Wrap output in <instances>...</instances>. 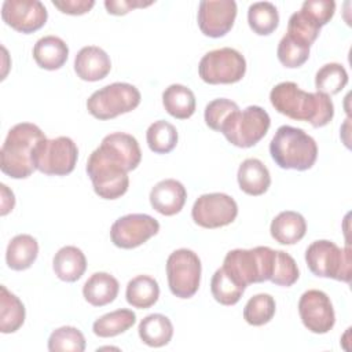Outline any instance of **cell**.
<instances>
[{
  "mask_svg": "<svg viewBox=\"0 0 352 352\" xmlns=\"http://www.w3.org/2000/svg\"><path fill=\"white\" fill-rule=\"evenodd\" d=\"M319 33H320V26L315 21H312L308 15H305L301 10L292 14V16L289 18L286 34L292 36L293 38L311 47L318 38Z\"/></svg>",
  "mask_w": 352,
  "mask_h": 352,
  "instance_id": "obj_37",
  "label": "cell"
},
{
  "mask_svg": "<svg viewBox=\"0 0 352 352\" xmlns=\"http://www.w3.org/2000/svg\"><path fill=\"white\" fill-rule=\"evenodd\" d=\"M162 104L168 114L177 120H187L195 113V95L182 84H172L162 92Z\"/></svg>",
  "mask_w": 352,
  "mask_h": 352,
  "instance_id": "obj_26",
  "label": "cell"
},
{
  "mask_svg": "<svg viewBox=\"0 0 352 352\" xmlns=\"http://www.w3.org/2000/svg\"><path fill=\"white\" fill-rule=\"evenodd\" d=\"M140 161L142 151L136 138L125 132H113L91 153L85 170L96 195L117 199L128 191V172L136 169Z\"/></svg>",
  "mask_w": 352,
  "mask_h": 352,
  "instance_id": "obj_1",
  "label": "cell"
},
{
  "mask_svg": "<svg viewBox=\"0 0 352 352\" xmlns=\"http://www.w3.org/2000/svg\"><path fill=\"white\" fill-rule=\"evenodd\" d=\"M270 232L278 243L294 245L304 238L307 232V221L298 212L283 210L271 221Z\"/></svg>",
  "mask_w": 352,
  "mask_h": 352,
  "instance_id": "obj_20",
  "label": "cell"
},
{
  "mask_svg": "<svg viewBox=\"0 0 352 352\" xmlns=\"http://www.w3.org/2000/svg\"><path fill=\"white\" fill-rule=\"evenodd\" d=\"M248 23L258 36L274 33L279 25V14L276 7L270 1H257L249 6Z\"/></svg>",
  "mask_w": 352,
  "mask_h": 352,
  "instance_id": "obj_30",
  "label": "cell"
},
{
  "mask_svg": "<svg viewBox=\"0 0 352 352\" xmlns=\"http://www.w3.org/2000/svg\"><path fill=\"white\" fill-rule=\"evenodd\" d=\"M111 70L110 56L96 45L82 47L74 58V72L84 81L103 80Z\"/></svg>",
  "mask_w": 352,
  "mask_h": 352,
  "instance_id": "obj_18",
  "label": "cell"
},
{
  "mask_svg": "<svg viewBox=\"0 0 352 352\" xmlns=\"http://www.w3.org/2000/svg\"><path fill=\"white\" fill-rule=\"evenodd\" d=\"M275 250L268 246L230 250L223 261V268L242 286L263 283L271 279Z\"/></svg>",
  "mask_w": 352,
  "mask_h": 352,
  "instance_id": "obj_5",
  "label": "cell"
},
{
  "mask_svg": "<svg viewBox=\"0 0 352 352\" xmlns=\"http://www.w3.org/2000/svg\"><path fill=\"white\" fill-rule=\"evenodd\" d=\"M160 231V223L146 213H131L117 219L110 228V238L114 246L135 249Z\"/></svg>",
  "mask_w": 352,
  "mask_h": 352,
  "instance_id": "obj_13",
  "label": "cell"
},
{
  "mask_svg": "<svg viewBox=\"0 0 352 352\" xmlns=\"http://www.w3.org/2000/svg\"><path fill=\"white\" fill-rule=\"evenodd\" d=\"M274 109L296 121H307L314 128L327 125L334 117V104L329 95L305 92L293 81L276 84L270 92Z\"/></svg>",
  "mask_w": 352,
  "mask_h": 352,
  "instance_id": "obj_2",
  "label": "cell"
},
{
  "mask_svg": "<svg viewBox=\"0 0 352 352\" xmlns=\"http://www.w3.org/2000/svg\"><path fill=\"white\" fill-rule=\"evenodd\" d=\"M26 311L22 301L4 285L0 286V331L15 333L25 322Z\"/></svg>",
  "mask_w": 352,
  "mask_h": 352,
  "instance_id": "obj_28",
  "label": "cell"
},
{
  "mask_svg": "<svg viewBox=\"0 0 352 352\" xmlns=\"http://www.w3.org/2000/svg\"><path fill=\"white\" fill-rule=\"evenodd\" d=\"M305 263L315 276L331 278L345 283L351 280L349 246L341 249L327 239L315 241L305 250Z\"/></svg>",
  "mask_w": 352,
  "mask_h": 352,
  "instance_id": "obj_6",
  "label": "cell"
},
{
  "mask_svg": "<svg viewBox=\"0 0 352 352\" xmlns=\"http://www.w3.org/2000/svg\"><path fill=\"white\" fill-rule=\"evenodd\" d=\"M298 276L300 272L296 260L283 250H275L274 268L270 280L278 286L290 287L297 282Z\"/></svg>",
  "mask_w": 352,
  "mask_h": 352,
  "instance_id": "obj_38",
  "label": "cell"
},
{
  "mask_svg": "<svg viewBox=\"0 0 352 352\" xmlns=\"http://www.w3.org/2000/svg\"><path fill=\"white\" fill-rule=\"evenodd\" d=\"M148 198L155 212L164 216H173L183 209L187 199V191L179 180L165 179L151 188Z\"/></svg>",
  "mask_w": 352,
  "mask_h": 352,
  "instance_id": "obj_17",
  "label": "cell"
},
{
  "mask_svg": "<svg viewBox=\"0 0 352 352\" xmlns=\"http://www.w3.org/2000/svg\"><path fill=\"white\" fill-rule=\"evenodd\" d=\"M1 18L14 30L30 34L45 25L48 11L38 0H6L1 7Z\"/></svg>",
  "mask_w": 352,
  "mask_h": 352,
  "instance_id": "obj_15",
  "label": "cell"
},
{
  "mask_svg": "<svg viewBox=\"0 0 352 352\" xmlns=\"http://www.w3.org/2000/svg\"><path fill=\"white\" fill-rule=\"evenodd\" d=\"M120 283L107 272L92 274L82 286V296L87 302L94 307H103L116 300L118 296Z\"/></svg>",
  "mask_w": 352,
  "mask_h": 352,
  "instance_id": "obj_23",
  "label": "cell"
},
{
  "mask_svg": "<svg viewBox=\"0 0 352 352\" xmlns=\"http://www.w3.org/2000/svg\"><path fill=\"white\" fill-rule=\"evenodd\" d=\"M50 352H84L85 337L73 326H62L54 330L48 338Z\"/></svg>",
  "mask_w": 352,
  "mask_h": 352,
  "instance_id": "obj_35",
  "label": "cell"
},
{
  "mask_svg": "<svg viewBox=\"0 0 352 352\" xmlns=\"http://www.w3.org/2000/svg\"><path fill=\"white\" fill-rule=\"evenodd\" d=\"M0 188H1V210H0V214L6 216L7 213H10L14 209L15 197H14V192L11 190H8V187L6 184H0Z\"/></svg>",
  "mask_w": 352,
  "mask_h": 352,
  "instance_id": "obj_43",
  "label": "cell"
},
{
  "mask_svg": "<svg viewBox=\"0 0 352 352\" xmlns=\"http://www.w3.org/2000/svg\"><path fill=\"white\" fill-rule=\"evenodd\" d=\"M238 216L235 199L224 192L201 195L192 205L191 217L202 228H220L231 224Z\"/></svg>",
  "mask_w": 352,
  "mask_h": 352,
  "instance_id": "obj_12",
  "label": "cell"
},
{
  "mask_svg": "<svg viewBox=\"0 0 352 352\" xmlns=\"http://www.w3.org/2000/svg\"><path fill=\"white\" fill-rule=\"evenodd\" d=\"M236 110H239L238 104L230 99H226V98L213 99L205 107V114H204L205 122L210 129L220 132L223 125L228 120V117Z\"/></svg>",
  "mask_w": 352,
  "mask_h": 352,
  "instance_id": "obj_39",
  "label": "cell"
},
{
  "mask_svg": "<svg viewBox=\"0 0 352 352\" xmlns=\"http://www.w3.org/2000/svg\"><path fill=\"white\" fill-rule=\"evenodd\" d=\"M271 118L260 106H248L232 113L221 128L226 139L236 147L249 148L257 144L268 132Z\"/></svg>",
  "mask_w": 352,
  "mask_h": 352,
  "instance_id": "obj_8",
  "label": "cell"
},
{
  "mask_svg": "<svg viewBox=\"0 0 352 352\" xmlns=\"http://www.w3.org/2000/svg\"><path fill=\"white\" fill-rule=\"evenodd\" d=\"M78 158L77 144L67 136L44 138L34 148L33 162L37 170L48 176H66L76 168Z\"/></svg>",
  "mask_w": 352,
  "mask_h": 352,
  "instance_id": "obj_9",
  "label": "cell"
},
{
  "mask_svg": "<svg viewBox=\"0 0 352 352\" xmlns=\"http://www.w3.org/2000/svg\"><path fill=\"white\" fill-rule=\"evenodd\" d=\"M270 154L282 169L307 170L318 158V144L304 129L282 125L270 143Z\"/></svg>",
  "mask_w": 352,
  "mask_h": 352,
  "instance_id": "obj_4",
  "label": "cell"
},
{
  "mask_svg": "<svg viewBox=\"0 0 352 352\" xmlns=\"http://www.w3.org/2000/svg\"><path fill=\"white\" fill-rule=\"evenodd\" d=\"M309 45L293 38L289 34H285L276 50L279 62L289 69H296L302 66L309 58Z\"/></svg>",
  "mask_w": 352,
  "mask_h": 352,
  "instance_id": "obj_36",
  "label": "cell"
},
{
  "mask_svg": "<svg viewBox=\"0 0 352 352\" xmlns=\"http://www.w3.org/2000/svg\"><path fill=\"white\" fill-rule=\"evenodd\" d=\"M52 268L60 280L70 283L76 282L84 275L87 270L85 254L77 246H63L55 253Z\"/></svg>",
  "mask_w": 352,
  "mask_h": 352,
  "instance_id": "obj_22",
  "label": "cell"
},
{
  "mask_svg": "<svg viewBox=\"0 0 352 352\" xmlns=\"http://www.w3.org/2000/svg\"><path fill=\"white\" fill-rule=\"evenodd\" d=\"M236 12L234 0H204L198 7V28L208 37H223L232 29Z\"/></svg>",
  "mask_w": 352,
  "mask_h": 352,
  "instance_id": "obj_16",
  "label": "cell"
},
{
  "mask_svg": "<svg viewBox=\"0 0 352 352\" xmlns=\"http://www.w3.org/2000/svg\"><path fill=\"white\" fill-rule=\"evenodd\" d=\"M276 311L275 300L271 294L260 293L249 298L243 308V319L250 326H263L271 322Z\"/></svg>",
  "mask_w": 352,
  "mask_h": 352,
  "instance_id": "obj_34",
  "label": "cell"
},
{
  "mask_svg": "<svg viewBox=\"0 0 352 352\" xmlns=\"http://www.w3.org/2000/svg\"><path fill=\"white\" fill-rule=\"evenodd\" d=\"M348 84V73L345 67L340 63L331 62L323 65L315 76V88L316 92L324 95H336L345 88Z\"/></svg>",
  "mask_w": 352,
  "mask_h": 352,
  "instance_id": "obj_33",
  "label": "cell"
},
{
  "mask_svg": "<svg viewBox=\"0 0 352 352\" xmlns=\"http://www.w3.org/2000/svg\"><path fill=\"white\" fill-rule=\"evenodd\" d=\"M69 58L67 44L58 36H44L33 47L34 62L45 70L60 69Z\"/></svg>",
  "mask_w": 352,
  "mask_h": 352,
  "instance_id": "obj_21",
  "label": "cell"
},
{
  "mask_svg": "<svg viewBox=\"0 0 352 352\" xmlns=\"http://www.w3.org/2000/svg\"><path fill=\"white\" fill-rule=\"evenodd\" d=\"M38 256V243L29 234L15 235L6 250V263L14 271H25L32 267Z\"/></svg>",
  "mask_w": 352,
  "mask_h": 352,
  "instance_id": "obj_24",
  "label": "cell"
},
{
  "mask_svg": "<svg viewBox=\"0 0 352 352\" xmlns=\"http://www.w3.org/2000/svg\"><path fill=\"white\" fill-rule=\"evenodd\" d=\"M135 312L132 309L121 308L98 318L92 324V330L95 336L100 338H109L125 333L135 324Z\"/></svg>",
  "mask_w": 352,
  "mask_h": 352,
  "instance_id": "obj_29",
  "label": "cell"
},
{
  "mask_svg": "<svg viewBox=\"0 0 352 352\" xmlns=\"http://www.w3.org/2000/svg\"><path fill=\"white\" fill-rule=\"evenodd\" d=\"M45 138L44 132L32 122L14 125L0 150V169L12 179H26L34 170V148Z\"/></svg>",
  "mask_w": 352,
  "mask_h": 352,
  "instance_id": "obj_3",
  "label": "cell"
},
{
  "mask_svg": "<svg viewBox=\"0 0 352 352\" xmlns=\"http://www.w3.org/2000/svg\"><path fill=\"white\" fill-rule=\"evenodd\" d=\"M298 314L302 324L315 334L329 333L336 323V314L330 297L316 289L302 293L298 301Z\"/></svg>",
  "mask_w": 352,
  "mask_h": 352,
  "instance_id": "obj_14",
  "label": "cell"
},
{
  "mask_svg": "<svg viewBox=\"0 0 352 352\" xmlns=\"http://www.w3.org/2000/svg\"><path fill=\"white\" fill-rule=\"evenodd\" d=\"M139 89L128 82H113L95 91L87 100L88 113L102 121L135 110L140 103Z\"/></svg>",
  "mask_w": 352,
  "mask_h": 352,
  "instance_id": "obj_7",
  "label": "cell"
},
{
  "mask_svg": "<svg viewBox=\"0 0 352 352\" xmlns=\"http://www.w3.org/2000/svg\"><path fill=\"white\" fill-rule=\"evenodd\" d=\"M177 129L168 121L158 120L150 124L146 132L148 148L155 154H168L177 144Z\"/></svg>",
  "mask_w": 352,
  "mask_h": 352,
  "instance_id": "obj_32",
  "label": "cell"
},
{
  "mask_svg": "<svg viewBox=\"0 0 352 352\" xmlns=\"http://www.w3.org/2000/svg\"><path fill=\"white\" fill-rule=\"evenodd\" d=\"M239 188L248 195H263L271 186L268 168L257 158H246L238 168Z\"/></svg>",
  "mask_w": 352,
  "mask_h": 352,
  "instance_id": "obj_19",
  "label": "cell"
},
{
  "mask_svg": "<svg viewBox=\"0 0 352 352\" xmlns=\"http://www.w3.org/2000/svg\"><path fill=\"white\" fill-rule=\"evenodd\" d=\"M301 11L322 28L333 18L336 3L333 0H307L302 3Z\"/></svg>",
  "mask_w": 352,
  "mask_h": 352,
  "instance_id": "obj_40",
  "label": "cell"
},
{
  "mask_svg": "<svg viewBox=\"0 0 352 352\" xmlns=\"http://www.w3.org/2000/svg\"><path fill=\"white\" fill-rule=\"evenodd\" d=\"M198 73L201 80L210 85L234 84L243 78L246 60L239 51L223 47L209 51L201 58Z\"/></svg>",
  "mask_w": 352,
  "mask_h": 352,
  "instance_id": "obj_10",
  "label": "cell"
},
{
  "mask_svg": "<svg viewBox=\"0 0 352 352\" xmlns=\"http://www.w3.org/2000/svg\"><path fill=\"white\" fill-rule=\"evenodd\" d=\"M201 260L190 249H177L166 260V276L169 290L175 297H192L201 283Z\"/></svg>",
  "mask_w": 352,
  "mask_h": 352,
  "instance_id": "obj_11",
  "label": "cell"
},
{
  "mask_svg": "<svg viewBox=\"0 0 352 352\" xmlns=\"http://www.w3.org/2000/svg\"><path fill=\"white\" fill-rule=\"evenodd\" d=\"M245 289L223 267L216 270L210 280L212 296L221 305H235L241 300Z\"/></svg>",
  "mask_w": 352,
  "mask_h": 352,
  "instance_id": "obj_31",
  "label": "cell"
},
{
  "mask_svg": "<svg viewBox=\"0 0 352 352\" xmlns=\"http://www.w3.org/2000/svg\"><path fill=\"white\" fill-rule=\"evenodd\" d=\"M52 4L63 14L82 15L95 6L94 0H54Z\"/></svg>",
  "mask_w": 352,
  "mask_h": 352,
  "instance_id": "obj_41",
  "label": "cell"
},
{
  "mask_svg": "<svg viewBox=\"0 0 352 352\" xmlns=\"http://www.w3.org/2000/svg\"><path fill=\"white\" fill-rule=\"evenodd\" d=\"M160 297L158 282L148 275H138L132 278L125 290V298L129 305L139 309L153 307Z\"/></svg>",
  "mask_w": 352,
  "mask_h": 352,
  "instance_id": "obj_27",
  "label": "cell"
},
{
  "mask_svg": "<svg viewBox=\"0 0 352 352\" xmlns=\"http://www.w3.org/2000/svg\"><path fill=\"white\" fill-rule=\"evenodd\" d=\"M153 1H140V0H106L104 7L111 15H125L135 8H143L151 6Z\"/></svg>",
  "mask_w": 352,
  "mask_h": 352,
  "instance_id": "obj_42",
  "label": "cell"
},
{
  "mask_svg": "<svg viewBox=\"0 0 352 352\" xmlns=\"http://www.w3.org/2000/svg\"><path fill=\"white\" fill-rule=\"evenodd\" d=\"M138 333L146 345L161 348L170 342L173 337V324L168 316L162 314H151L140 320Z\"/></svg>",
  "mask_w": 352,
  "mask_h": 352,
  "instance_id": "obj_25",
  "label": "cell"
}]
</instances>
